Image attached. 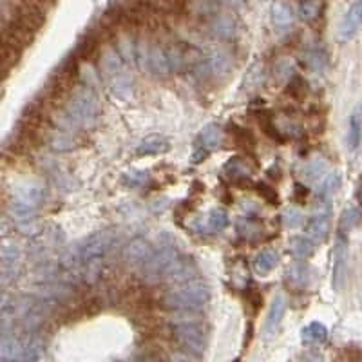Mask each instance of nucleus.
Instances as JSON below:
<instances>
[{
  "label": "nucleus",
  "mask_w": 362,
  "mask_h": 362,
  "mask_svg": "<svg viewBox=\"0 0 362 362\" xmlns=\"http://www.w3.org/2000/svg\"><path fill=\"white\" fill-rule=\"evenodd\" d=\"M210 288L201 279H189L185 283L174 284L163 295V306L178 313L199 312L209 303Z\"/></svg>",
  "instance_id": "f257e3e1"
},
{
  "label": "nucleus",
  "mask_w": 362,
  "mask_h": 362,
  "mask_svg": "<svg viewBox=\"0 0 362 362\" xmlns=\"http://www.w3.org/2000/svg\"><path fill=\"white\" fill-rule=\"evenodd\" d=\"M64 116L71 127L91 129L100 116V102L95 91L89 85L76 89L65 104Z\"/></svg>",
  "instance_id": "f03ea898"
},
{
  "label": "nucleus",
  "mask_w": 362,
  "mask_h": 362,
  "mask_svg": "<svg viewBox=\"0 0 362 362\" xmlns=\"http://www.w3.org/2000/svg\"><path fill=\"white\" fill-rule=\"evenodd\" d=\"M172 333L176 343L187 353L199 357L203 355L209 344V330L201 321L196 319H179L172 324Z\"/></svg>",
  "instance_id": "7ed1b4c3"
},
{
  "label": "nucleus",
  "mask_w": 362,
  "mask_h": 362,
  "mask_svg": "<svg viewBox=\"0 0 362 362\" xmlns=\"http://www.w3.org/2000/svg\"><path fill=\"white\" fill-rule=\"evenodd\" d=\"M179 256H181V252H179L178 247H176L172 241H163V243H159V247H154L152 253H150L149 258H147V261L139 267L145 281L154 283V281L165 279L167 272H169L170 267L178 261Z\"/></svg>",
  "instance_id": "20e7f679"
},
{
  "label": "nucleus",
  "mask_w": 362,
  "mask_h": 362,
  "mask_svg": "<svg viewBox=\"0 0 362 362\" xmlns=\"http://www.w3.org/2000/svg\"><path fill=\"white\" fill-rule=\"evenodd\" d=\"M348 232L339 229L335 247H333V264H332V286L333 290H341L346 278V263H348Z\"/></svg>",
  "instance_id": "39448f33"
},
{
  "label": "nucleus",
  "mask_w": 362,
  "mask_h": 362,
  "mask_svg": "<svg viewBox=\"0 0 362 362\" xmlns=\"http://www.w3.org/2000/svg\"><path fill=\"white\" fill-rule=\"evenodd\" d=\"M230 69H232V60H230V56L227 55L225 51L218 49L214 51V53H210L205 60H201V62L196 65V69L194 71L201 73L205 78L219 80L229 75Z\"/></svg>",
  "instance_id": "423d86ee"
},
{
  "label": "nucleus",
  "mask_w": 362,
  "mask_h": 362,
  "mask_svg": "<svg viewBox=\"0 0 362 362\" xmlns=\"http://www.w3.org/2000/svg\"><path fill=\"white\" fill-rule=\"evenodd\" d=\"M147 67V71H150L154 76L165 78L170 75L172 65H170V56H169V47H165L159 42L149 44L147 49V58H145L144 69Z\"/></svg>",
  "instance_id": "0eeeda50"
},
{
  "label": "nucleus",
  "mask_w": 362,
  "mask_h": 362,
  "mask_svg": "<svg viewBox=\"0 0 362 362\" xmlns=\"http://www.w3.org/2000/svg\"><path fill=\"white\" fill-rule=\"evenodd\" d=\"M22 253L15 243H5L2 247V284H10L15 281L20 270Z\"/></svg>",
  "instance_id": "6e6552de"
},
{
  "label": "nucleus",
  "mask_w": 362,
  "mask_h": 362,
  "mask_svg": "<svg viewBox=\"0 0 362 362\" xmlns=\"http://www.w3.org/2000/svg\"><path fill=\"white\" fill-rule=\"evenodd\" d=\"M230 223L229 212L225 209H212L205 218L198 219V223H194V230L199 234H219L223 232Z\"/></svg>",
  "instance_id": "1a4fd4ad"
},
{
  "label": "nucleus",
  "mask_w": 362,
  "mask_h": 362,
  "mask_svg": "<svg viewBox=\"0 0 362 362\" xmlns=\"http://www.w3.org/2000/svg\"><path fill=\"white\" fill-rule=\"evenodd\" d=\"M154 247L144 238H136L133 239L131 243H127L124 247V252H122V258L129 267H142V264L147 261L150 253H152Z\"/></svg>",
  "instance_id": "9d476101"
},
{
  "label": "nucleus",
  "mask_w": 362,
  "mask_h": 362,
  "mask_svg": "<svg viewBox=\"0 0 362 362\" xmlns=\"http://www.w3.org/2000/svg\"><path fill=\"white\" fill-rule=\"evenodd\" d=\"M330 227H332L330 212L328 210H319L317 214H313L312 218L306 221L304 232L315 243H323L324 239L328 238V234H330Z\"/></svg>",
  "instance_id": "9b49d317"
},
{
  "label": "nucleus",
  "mask_w": 362,
  "mask_h": 362,
  "mask_svg": "<svg viewBox=\"0 0 362 362\" xmlns=\"http://www.w3.org/2000/svg\"><path fill=\"white\" fill-rule=\"evenodd\" d=\"M362 25V0H355L352 4V8L348 10V13L344 15L343 22H341V40H352L353 36L357 35V31L361 30Z\"/></svg>",
  "instance_id": "f8f14e48"
},
{
  "label": "nucleus",
  "mask_w": 362,
  "mask_h": 362,
  "mask_svg": "<svg viewBox=\"0 0 362 362\" xmlns=\"http://www.w3.org/2000/svg\"><path fill=\"white\" fill-rule=\"evenodd\" d=\"M284 312H286V299H284V295L278 293L272 299V304L268 308L267 321H264V333L267 335H273V333L278 332L279 324H281V321L284 317Z\"/></svg>",
  "instance_id": "ddd939ff"
},
{
  "label": "nucleus",
  "mask_w": 362,
  "mask_h": 362,
  "mask_svg": "<svg viewBox=\"0 0 362 362\" xmlns=\"http://www.w3.org/2000/svg\"><path fill=\"white\" fill-rule=\"evenodd\" d=\"M209 27L212 31V35L216 38L221 40H230L236 35V19L232 15H227V13H216V15L210 16Z\"/></svg>",
  "instance_id": "4468645a"
},
{
  "label": "nucleus",
  "mask_w": 362,
  "mask_h": 362,
  "mask_svg": "<svg viewBox=\"0 0 362 362\" xmlns=\"http://www.w3.org/2000/svg\"><path fill=\"white\" fill-rule=\"evenodd\" d=\"M223 172L236 183H245L252 179V167L241 158H230L223 165Z\"/></svg>",
  "instance_id": "2eb2a0df"
},
{
  "label": "nucleus",
  "mask_w": 362,
  "mask_h": 362,
  "mask_svg": "<svg viewBox=\"0 0 362 362\" xmlns=\"http://www.w3.org/2000/svg\"><path fill=\"white\" fill-rule=\"evenodd\" d=\"M293 20H295V15H293V10L290 8V4L279 0L275 2L272 8V22L273 27L278 31H286L290 30L293 25Z\"/></svg>",
  "instance_id": "dca6fc26"
},
{
  "label": "nucleus",
  "mask_w": 362,
  "mask_h": 362,
  "mask_svg": "<svg viewBox=\"0 0 362 362\" xmlns=\"http://www.w3.org/2000/svg\"><path fill=\"white\" fill-rule=\"evenodd\" d=\"M221 144H223V131L219 129L218 125L210 124L201 129L198 136V149L210 152V150L218 149Z\"/></svg>",
  "instance_id": "f3484780"
},
{
  "label": "nucleus",
  "mask_w": 362,
  "mask_h": 362,
  "mask_svg": "<svg viewBox=\"0 0 362 362\" xmlns=\"http://www.w3.org/2000/svg\"><path fill=\"white\" fill-rule=\"evenodd\" d=\"M42 199H44V189H42V185L25 183L16 189L15 201H20V203H25L30 205V207L38 209V205L42 203Z\"/></svg>",
  "instance_id": "a211bd4d"
},
{
  "label": "nucleus",
  "mask_w": 362,
  "mask_h": 362,
  "mask_svg": "<svg viewBox=\"0 0 362 362\" xmlns=\"http://www.w3.org/2000/svg\"><path fill=\"white\" fill-rule=\"evenodd\" d=\"M169 150V142L163 136H147L138 144L136 154L138 156H156V154H163Z\"/></svg>",
  "instance_id": "6ab92c4d"
},
{
  "label": "nucleus",
  "mask_w": 362,
  "mask_h": 362,
  "mask_svg": "<svg viewBox=\"0 0 362 362\" xmlns=\"http://www.w3.org/2000/svg\"><path fill=\"white\" fill-rule=\"evenodd\" d=\"M279 263V253L273 248H264L253 258V270L258 275H267L278 267Z\"/></svg>",
  "instance_id": "aec40b11"
},
{
  "label": "nucleus",
  "mask_w": 362,
  "mask_h": 362,
  "mask_svg": "<svg viewBox=\"0 0 362 362\" xmlns=\"http://www.w3.org/2000/svg\"><path fill=\"white\" fill-rule=\"evenodd\" d=\"M44 343L38 337H22L19 361H40L44 357Z\"/></svg>",
  "instance_id": "412c9836"
},
{
  "label": "nucleus",
  "mask_w": 362,
  "mask_h": 362,
  "mask_svg": "<svg viewBox=\"0 0 362 362\" xmlns=\"http://www.w3.org/2000/svg\"><path fill=\"white\" fill-rule=\"evenodd\" d=\"M328 172V163L324 161V158H313L310 159L308 163L303 165V178L310 183H317V181H323L326 176L324 174Z\"/></svg>",
  "instance_id": "4be33fe9"
},
{
  "label": "nucleus",
  "mask_w": 362,
  "mask_h": 362,
  "mask_svg": "<svg viewBox=\"0 0 362 362\" xmlns=\"http://www.w3.org/2000/svg\"><path fill=\"white\" fill-rule=\"evenodd\" d=\"M301 339L304 344L310 346H319L328 339V330L323 323H310L303 328L301 332Z\"/></svg>",
  "instance_id": "5701e85b"
},
{
  "label": "nucleus",
  "mask_w": 362,
  "mask_h": 362,
  "mask_svg": "<svg viewBox=\"0 0 362 362\" xmlns=\"http://www.w3.org/2000/svg\"><path fill=\"white\" fill-rule=\"evenodd\" d=\"M290 252L293 253V258L306 261V259L312 258V253L315 252V241H312L308 236L292 238L290 239Z\"/></svg>",
  "instance_id": "b1692460"
},
{
  "label": "nucleus",
  "mask_w": 362,
  "mask_h": 362,
  "mask_svg": "<svg viewBox=\"0 0 362 362\" xmlns=\"http://www.w3.org/2000/svg\"><path fill=\"white\" fill-rule=\"evenodd\" d=\"M286 281L293 288H304L308 284V267L301 259L299 263H293L286 270Z\"/></svg>",
  "instance_id": "393cba45"
},
{
  "label": "nucleus",
  "mask_w": 362,
  "mask_h": 362,
  "mask_svg": "<svg viewBox=\"0 0 362 362\" xmlns=\"http://www.w3.org/2000/svg\"><path fill=\"white\" fill-rule=\"evenodd\" d=\"M362 142V115L355 111L350 116V127H348V147L355 150Z\"/></svg>",
  "instance_id": "a878e982"
},
{
  "label": "nucleus",
  "mask_w": 362,
  "mask_h": 362,
  "mask_svg": "<svg viewBox=\"0 0 362 362\" xmlns=\"http://www.w3.org/2000/svg\"><path fill=\"white\" fill-rule=\"evenodd\" d=\"M304 64H306L308 69L315 71V73L323 71L328 64V56L326 53H324V49H321V47L308 49L306 53H304Z\"/></svg>",
  "instance_id": "bb28decb"
},
{
  "label": "nucleus",
  "mask_w": 362,
  "mask_h": 362,
  "mask_svg": "<svg viewBox=\"0 0 362 362\" xmlns=\"http://www.w3.org/2000/svg\"><path fill=\"white\" fill-rule=\"evenodd\" d=\"M264 82V67L263 64H253L250 67V71L245 76V91L248 93H253V91H258Z\"/></svg>",
  "instance_id": "cd10ccee"
},
{
  "label": "nucleus",
  "mask_w": 362,
  "mask_h": 362,
  "mask_svg": "<svg viewBox=\"0 0 362 362\" xmlns=\"http://www.w3.org/2000/svg\"><path fill=\"white\" fill-rule=\"evenodd\" d=\"M76 144H78V138L73 136L71 133H67V131H58V133L53 134V138H51V145H53V149L60 150V152L75 149Z\"/></svg>",
  "instance_id": "c85d7f7f"
},
{
  "label": "nucleus",
  "mask_w": 362,
  "mask_h": 362,
  "mask_svg": "<svg viewBox=\"0 0 362 362\" xmlns=\"http://www.w3.org/2000/svg\"><path fill=\"white\" fill-rule=\"evenodd\" d=\"M339 187H341V176H339L337 172H333L323 179V185H321V189H319V194H321V198L323 199H330L335 196Z\"/></svg>",
  "instance_id": "c756f323"
},
{
  "label": "nucleus",
  "mask_w": 362,
  "mask_h": 362,
  "mask_svg": "<svg viewBox=\"0 0 362 362\" xmlns=\"http://www.w3.org/2000/svg\"><path fill=\"white\" fill-rule=\"evenodd\" d=\"M238 232L241 238L245 239H253V238H258L259 234H261V229H259V225L253 221V219H250L247 216V218H241L238 219Z\"/></svg>",
  "instance_id": "7c9ffc66"
},
{
  "label": "nucleus",
  "mask_w": 362,
  "mask_h": 362,
  "mask_svg": "<svg viewBox=\"0 0 362 362\" xmlns=\"http://www.w3.org/2000/svg\"><path fill=\"white\" fill-rule=\"evenodd\" d=\"M147 181H149V172H145V170H129L124 174V183L131 189L144 187Z\"/></svg>",
  "instance_id": "2f4dec72"
},
{
  "label": "nucleus",
  "mask_w": 362,
  "mask_h": 362,
  "mask_svg": "<svg viewBox=\"0 0 362 362\" xmlns=\"http://www.w3.org/2000/svg\"><path fill=\"white\" fill-rule=\"evenodd\" d=\"M299 15L306 22H312L313 19H317L319 15V2L317 0H304L299 5Z\"/></svg>",
  "instance_id": "473e14b6"
},
{
  "label": "nucleus",
  "mask_w": 362,
  "mask_h": 362,
  "mask_svg": "<svg viewBox=\"0 0 362 362\" xmlns=\"http://www.w3.org/2000/svg\"><path fill=\"white\" fill-rule=\"evenodd\" d=\"M284 225H286L288 229H297L299 225H303V216L299 210H286L284 212Z\"/></svg>",
  "instance_id": "72a5a7b5"
},
{
  "label": "nucleus",
  "mask_w": 362,
  "mask_h": 362,
  "mask_svg": "<svg viewBox=\"0 0 362 362\" xmlns=\"http://www.w3.org/2000/svg\"><path fill=\"white\" fill-rule=\"evenodd\" d=\"M304 91H306V82L303 78H299V76H293L290 80V89L288 93H292L293 96H301L304 95Z\"/></svg>",
  "instance_id": "f704fd0d"
},
{
  "label": "nucleus",
  "mask_w": 362,
  "mask_h": 362,
  "mask_svg": "<svg viewBox=\"0 0 362 362\" xmlns=\"http://www.w3.org/2000/svg\"><path fill=\"white\" fill-rule=\"evenodd\" d=\"M258 190L270 205L278 203V194H275V190L273 189H270V187H267V185H258Z\"/></svg>",
  "instance_id": "c9c22d12"
},
{
  "label": "nucleus",
  "mask_w": 362,
  "mask_h": 362,
  "mask_svg": "<svg viewBox=\"0 0 362 362\" xmlns=\"http://www.w3.org/2000/svg\"><path fill=\"white\" fill-rule=\"evenodd\" d=\"M221 2H223V4H227V5H230V8H238V5L245 4V0H221Z\"/></svg>",
  "instance_id": "e433bc0d"
},
{
  "label": "nucleus",
  "mask_w": 362,
  "mask_h": 362,
  "mask_svg": "<svg viewBox=\"0 0 362 362\" xmlns=\"http://www.w3.org/2000/svg\"><path fill=\"white\" fill-rule=\"evenodd\" d=\"M361 198H362V190H361Z\"/></svg>",
  "instance_id": "4c0bfd02"
}]
</instances>
